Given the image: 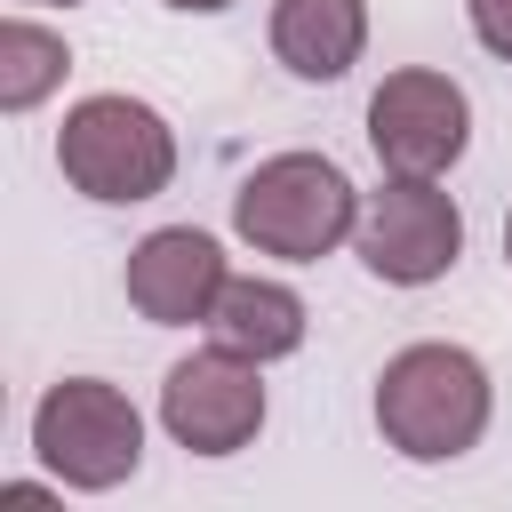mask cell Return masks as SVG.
Here are the masks:
<instances>
[{"mask_svg": "<svg viewBox=\"0 0 512 512\" xmlns=\"http://www.w3.org/2000/svg\"><path fill=\"white\" fill-rule=\"evenodd\" d=\"M352 256L384 288H432V280H448L456 256H464V208H456L448 176H384L360 200Z\"/></svg>", "mask_w": 512, "mask_h": 512, "instance_id": "5", "label": "cell"}, {"mask_svg": "<svg viewBox=\"0 0 512 512\" xmlns=\"http://www.w3.org/2000/svg\"><path fill=\"white\" fill-rule=\"evenodd\" d=\"M264 416H272L264 360H248V352H232L216 336L160 376V432L184 456H240L264 432Z\"/></svg>", "mask_w": 512, "mask_h": 512, "instance_id": "6", "label": "cell"}, {"mask_svg": "<svg viewBox=\"0 0 512 512\" xmlns=\"http://www.w3.org/2000/svg\"><path fill=\"white\" fill-rule=\"evenodd\" d=\"M376 432L392 456L408 464H456L488 440V416H496V376L472 344H400L384 368H376V400H368Z\"/></svg>", "mask_w": 512, "mask_h": 512, "instance_id": "1", "label": "cell"}, {"mask_svg": "<svg viewBox=\"0 0 512 512\" xmlns=\"http://www.w3.org/2000/svg\"><path fill=\"white\" fill-rule=\"evenodd\" d=\"M504 264H512V216H504Z\"/></svg>", "mask_w": 512, "mask_h": 512, "instance_id": "15", "label": "cell"}, {"mask_svg": "<svg viewBox=\"0 0 512 512\" xmlns=\"http://www.w3.org/2000/svg\"><path fill=\"white\" fill-rule=\"evenodd\" d=\"M56 168L80 200L96 208H136L160 200L176 184V128L160 104L128 96V88H96L64 112L56 128Z\"/></svg>", "mask_w": 512, "mask_h": 512, "instance_id": "3", "label": "cell"}, {"mask_svg": "<svg viewBox=\"0 0 512 512\" xmlns=\"http://www.w3.org/2000/svg\"><path fill=\"white\" fill-rule=\"evenodd\" d=\"M464 24L496 64H512V0H464Z\"/></svg>", "mask_w": 512, "mask_h": 512, "instance_id": "12", "label": "cell"}, {"mask_svg": "<svg viewBox=\"0 0 512 512\" xmlns=\"http://www.w3.org/2000/svg\"><path fill=\"white\" fill-rule=\"evenodd\" d=\"M168 8H176V16H224L232 0H168Z\"/></svg>", "mask_w": 512, "mask_h": 512, "instance_id": "13", "label": "cell"}, {"mask_svg": "<svg viewBox=\"0 0 512 512\" xmlns=\"http://www.w3.org/2000/svg\"><path fill=\"white\" fill-rule=\"evenodd\" d=\"M368 152L384 176H448L472 152V96L432 64H400L368 96Z\"/></svg>", "mask_w": 512, "mask_h": 512, "instance_id": "7", "label": "cell"}, {"mask_svg": "<svg viewBox=\"0 0 512 512\" xmlns=\"http://www.w3.org/2000/svg\"><path fill=\"white\" fill-rule=\"evenodd\" d=\"M304 328H312L304 296L288 280H272V272H232L224 296H216V312H208V336L232 344V352H248V360H264V368L288 360V352H304Z\"/></svg>", "mask_w": 512, "mask_h": 512, "instance_id": "10", "label": "cell"}, {"mask_svg": "<svg viewBox=\"0 0 512 512\" xmlns=\"http://www.w3.org/2000/svg\"><path fill=\"white\" fill-rule=\"evenodd\" d=\"M16 8H88V0H16Z\"/></svg>", "mask_w": 512, "mask_h": 512, "instance_id": "14", "label": "cell"}, {"mask_svg": "<svg viewBox=\"0 0 512 512\" xmlns=\"http://www.w3.org/2000/svg\"><path fill=\"white\" fill-rule=\"evenodd\" d=\"M360 184L328 152H272L232 192V232L272 264H320L360 232Z\"/></svg>", "mask_w": 512, "mask_h": 512, "instance_id": "2", "label": "cell"}, {"mask_svg": "<svg viewBox=\"0 0 512 512\" xmlns=\"http://www.w3.org/2000/svg\"><path fill=\"white\" fill-rule=\"evenodd\" d=\"M72 72V40L56 24H40L32 8H8L0 16V112H40Z\"/></svg>", "mask_w": 512, "mask_h": 512, "instance_id": "11", "label": "cell"}, {"mask_svg": "<svg viewBox=\"0 0 512 512\" xmlns=\"http://www.w3.org/2000/svg\"><path fill=\"white\" fill-rule=\"evenodd\" d=\"M224 280H232V256H224V240L200 232V224H152V232L128 248V264H120V296H128L136 320H152V328H208Z\"/></svg>", "mask_w": 512, "mask_h": 512, "instance_id": "8", "label": "cell"}, {"mask_svg": "<svg viewBox=\"0 0 512 512\" xmlns=\"http://www.w3.org/2000/svg\"><path fill=\"white\" fill-rule=\"evenodd\" d=\"M272 56L328 88L368 56V0H272Z\"/></svg>", "mask_w": 512, "mask_h": 512, "instance_id": "9", "label": "cell"}, {"mask_svg": "<svg viewBox=\"0 0 512 512\" xmlns=\"http://www.w3.org/2000/svg\"><path fill=\"white\" fill-rule=\"evenodd\" d=\"M32 456L72 496H112L144 472V408L104 376H56L32 400Z\"/></svg>", "mask_w": 512, "mask_h": 512, "instance_id": "4", "label": "cell"}]
</instances>
